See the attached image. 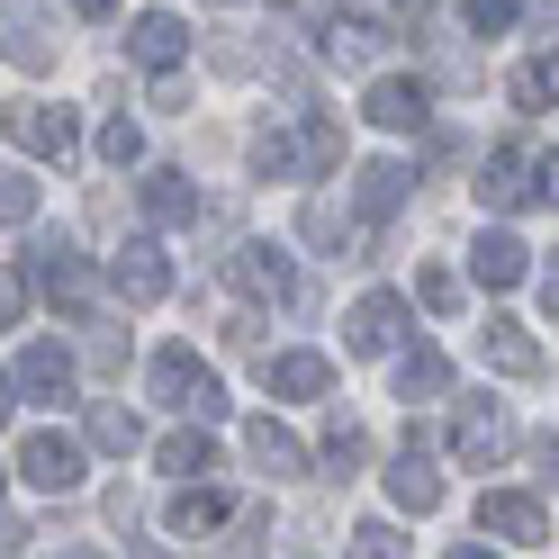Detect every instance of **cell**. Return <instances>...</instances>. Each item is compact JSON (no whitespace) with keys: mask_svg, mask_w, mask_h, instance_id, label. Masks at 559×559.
<instances>
[{"mask_svg":"<svg viewBox=\"0 0 559 559\" xmlns=\"http://www.w3.org/2000/svg\"><path fill=\"white\" fill-rule=\"evenodd\" d=\"M0 135L27 145V154H46V163H73L82 154V118L73 109H46V99H10V109H0Z\"/></svg>","mask_w":559,"mask_h":559,"instance_id":"6da1fadb","label":"cell"},{"mask_svg":"<svg viewBox=\"0 0 559 559\" xmlns=\"http://www.w3.org/2000/svg\"><path fill=\"white\" fill-rule=\"evenodd\" d=\"M154 397H163V406L207 415V425H226V389L199 370V353H190V343H163V353H154Z\"/></svg>","mask_w":559,"mask_h":559,"instance_id":"7a4b0ae2","label":"cell"},{"mask_svg":"<svg viewBox=\"0 0 559 559\" xmlns=\"http://www.w3.org/2000/svg\"><path fill=\"white\" fill-rule=\"evenodd\" d=\"M27 280H37V298H55L63 317H91V262H82L63 235H37V253H27Z\"/></svg>","mask_w":559,"mask_h":559,"instance_id":"3957f363","label":"cell"},{"mask_svg":"<svg viewBox=\"0 0 559 559\" xmlns=\"http://www.w3.org/2000/svg\"><path fill=\"white\" fill-rule=\"evenodd\" d=\"M82 469H91V461H82V442H73V433H27V442H19V478H27V487H46V497H73Z\"/></svg>","mask_w":559,"mask_h":559,"instance_id":"277c9868","label":"cell"},{"mask_svg":"<svg viewBox=\"0 0 559 559\" xmlns=\"http://www.w3.org/2000/svg\"><path fill=\"white\" fill-rule=\"evenodd\" d=\"M109 289H118L127 307H154V298L171 289V271H163V243H145V235H135V243H118V262H109Z\"/></svg>","mask_w":559,"mask_h":559,"instance_id":"5b68a950","label":"cell"},{"mask_svg":"<svg viewBox=\"0 0 559 559\" xmlns=\"http://www.w3.org/2000/svg\"><path fill=\"white\" fill-rule=\"evenodd\" d=\"M235 280L253 298H271V307H298V271H289L280 243H235Z\"/></svg>","mask_w":559,"mask_h":559,"instance_id":"8992f818","label":"cell"},{"mask_svg":"<svg viewBox=\"0 0 559 559\" xmlns=\"http://www.w3.org/2000/svg\"><path fill=\"white\" fill-rule=\"evenodd\" d=\"M10 379H19V397H37V406H55V397H73V353H63V343H27Z\"/></svg>","mask_w":559,"mask_h":559,"instance_id":"52a82bcc","label":"cell"},{"mask_svg":"<svg viewBox=\"0 0 559 559\" xmlns=\"http://www.w3.org/2000/svg\"><path fill=\"white\" fill-rule=\"evenodd\" d=\"M478 533H497V542H523V550H533V542H542V497H523V487H497V497H478Z\"/></svg>","mask_w":559,"mask_h":559,"instance_id":"ba28073f","label":"cell"},{"mask_svg":"<svg viewBox=\"0 0 559 559\" xmlns=\"http://www.w3.org/2000/svg\"><path fill=\"white\" fill-rule=\"evenodd\" d=\"M343 325H353V353H397V343H406V298L370 289V298H361Z\"/></svg>","mask_w":559,"mask_h":559,"instance_id":"9c48e42d","label":"cell"},{"mask_svg":"<svg viewBox=\"0 0 559 559\" xmlns=\"http://www.w3.org/2000/svg\"><path fill=\"white\" fill-rule=\"evenodd\" d=\"M506 442H514V425H506V415L487 406V397H469V406H461V425H451V451H461L469 469H487V461H497Z\"/></svg>","mask_w":559,"mask_h":559,"instance_id":"30bf717a","label":"cell"},{"mask_svg":"<svg viewBox=\"0 0 559 559\" xmlns=\"http://www.w3.org/2000/svg\"><path fill=\"white\" fill-rule=\"evenodd\" d=\"M389 497H397L406 514H433V506H442V478L425 469V433H406V451L389 461Z\"/></svg>","mask_w":559,"mask_h":559,"instance_id":"8fae6325","label":"cell"},{"mask_svg":"<svg viewBox=\"0 0 559 559\" xmlns=\"http://www.w3.org/2000/svg\"><path fill=\"white\" fill-rule=\"evenodd\" d=\"M262 389H271V397H325L334 370H325V353H271V361H262Z\"/></svg>","mask_w":559,"mask_h":559,"instance_id":"7c38bea8","label":"cell"},{"mask_svg":"<svg viewBox=\"0 0 559 559\" xmlns=\"http://www.w3.org/2000/svg\"><path fill=\"white\" fill-rule=\"evenodd\" d=\"M127 46H135V63H154V73H171V63H181V46H190V27L171 19V10H145L127 27Z\"/></svg>","mask_w":559,"mask_h":559,"instance_id":"4fadbf2b","label":"cell"},{"mask_svg":"<svg viewBox=\"0 0 559 559\" xmlns=\"http://www.w3.org/2000/svg\"><path fill=\"white\" fill-rule=\"evenodd\" d=\"M361 109H370V127H425L433 118V99H425V82H370V99H361Z\"/></svg>","mask_w":559,"mask_h":559,"instance_id":"5bb4252c","label":"cell"},{"mask_svg":"<svg viewBox=\"0 0 559 559\" xmlns=\"http://www.w3.org/2000/svg\"><path fill=\"white\" fill-rule=\"evenodd\" d=\"M478 353L497 361L506 379H533V370H542V343L523 334V325H506V317H487V325H478Z\"/></svg>","mask_w":559,"mask_h":559,"instance_id":"9a60e30c","label":"cell"},{"mask_svg":"<svg viewBox=\"0 0 559 559\" xmlns=\"http://www.w3.org/2000/svg\"><path fill=\"white\" fill-rule=\"evenodd\" d=\"M145 217H154V226H199L190 171H145Z\"/></svg>","mask_w":559,"mask_h":559,"instance_id":"2e32d148","label":"cell"},{"mask_svg":"<svg viewBox=\"0 0 559 559\" xmlns=\"http://www.w3.org/2000/svg\"><path fill=\"white\" fill-rule=\"evenodd\" d=\"M243 451H253L271 478H298V469H307V442H298L289 425H271V415H262V425H243Z\"/></svg>","mask_w":559,"mask_h":559,"instance_id":"e0dca14e","label":"cell"},{"mask_svg":"<svg viewBox=\"0 0 559 559\" xmlns=\"http://www.w3.org/2000/svg\"><path fill=\"white\" fill-rule=\"evenodd\" d=\"M406 190H415V171H406V163H370V171H361V217H397Z\"/></svg>","mask_w":559,"mask_h":559,"instance_id":"ac0fdd59","label":"cell"},{"mask_svg":"<svg viewBox=\"0 0 559 559\" xmlns=\"http://www.w3.org/2000/svg\"><path fill=\"white\" fill-rule=\"evenodd\" d=\"M226 514V497H217V487H171V506H163V523H171V533H207V523H217Z\"/></svg>","mask_w":559,"mask_h":559,"instance_id":"d6986e66","label":"cell"},{"mask_svg":"<svg viewBox=\"0 0 559 559\" xmlns=\"http://www.w3.org/2000/svg\"><path fill=\"white\" fill-rule=\"evenodd\" d=\"M469 271L487 280V289H514V280H523V243H514V235H478Z\"/></svg>","mask_w":559,"mask_h":559,"instance_id":"ffe728a7","label":"cell"},{"mask_svg":"<svg viewBox=\"0 0 559 559\" xmlns=\"http://www.w3.org/2000/svg\"><path fill=\"white\" fill-rule=\"evenodd\" d=\"M478 199H487V207H523V199H533V181H523V154H487Z\"/></svg>","mask_w":559,"mask_h":559,"instance_id":"44dd1931","label":"cell"},{"mask_svg":"<svg viewBox=\"0 0 559 559\" xmlns=\"http://www.w3.org/2000/svg\"><path fill=\"white\" fill-rule=\"evenodd\" d=\"M442 379H451V361L433 353V343H415V353L397 361V397H442Z\"/></svg>","mask_w":559,"mask_h":559,"instance_id":"7402d4cb","label":"cell"},{"mask_svg":"<svg viewBox=\"0 0 559 559\" xmlns=\"http://www.w3.org/2000/svg\"><path fill=\"white\" fill-rule=\"evenodd\" d=\"M154 461H163L171 478H199V469H217V451H207L199 433H163V442H154Z\"/></svg>","mask_w":559,"mask_h":559,"instance_id":"603a6c76","label":"cell"},{"mask_svg":"<svg viewBox=\"0 0 559 559\" xmlns=\"http://www.w3.org/2000/svg\"><path fill=\"white\" fill-rule=\"evenodd\" d=\"M91 442H99V451H135V442H145L135 406H91Z\"/></svg>","mask_w":559,"mask_h":559,"instance_id":"cb8c5ba5","label":"cell"},{"mask_svg":"<svg viewBox=\"0 0 559 559\" xmlns=\"http://www.w3.org/2000/svg\"><path fill=\"white\" fill-rule=\"evenodd\" d=\"M514 99H523V109H550V99H559V55H533V63H523V73H514Z\"/></svg>","mask_w":559,"mask_h":559,"instance_id":"d4e9b609","label":"cell"},{"mask_svg":"<svg viewBox=\"0 0 559 559\" xmlns=\"http://www.w3.org/2000/svg\"><path fill=\"white\" fill-rule=\"evenodd\" d=\"M27 217H37V181L19 163H0V226H27Z\"/></svg>","mask_w":559,"mask_h":559,"instance_id":"484cf974","label":"cell"},{"mask_svg":"<svg viewBox=\"0 0 559 559\" xmlns=\"http://www.w3.org/2000/svg\"><path fill=\"white\" fill-rule=\"evenodd\" d=\"M10 63H19V73H37V63H55V37H46L37 19H10Z\"/></svg>","mask_w":559,"mask_h":559,"instance_id":"4316f807","label":"cell"},{"mask_svg":"<svg viewBox=\"0 0 559 559\" xmlns=\"http://www.w3.org/2000/svg\"><path fill=\"white\" fill-rule=\"evenodd\" d=\"M298 145H307V171H334V163H343V127H334V118H307Z\"/></svg>","mask_w":559,"mask_h":559,"instance_id":"83f0119b","label":"cell"},{"mask_svg":"<svg viewBox=\"0 0 559 559\" xmlns=\"http://www.w3.org/2000/svg\"><path fill=\"white\" fill-rule=\"evenodd\" d=\"M415 298H425L433 317H451V307H461V280H451L442 262H425V271H415Z\"/></svg>","mask_w":559,"mask_h":559,"instance_id":"f1b7e54d","label":"cell"},{"mask_svg":"<svg viewBox=\"0 0 559 559\" xmlns=\"http://www.w3.org/2000/svg\"><path fill=\"white\" fill-rule=\"evenodd\" d=\"M99 154H109L118 171H127V163H145V135H135V118H109V127H99Z\"/></svg>","mask_w":559,"mask_h":559,"instance_id":"f546056e","label":"cell"},{"mask_svg":"<svg viewBox=\"0 0 559 559\" xmlns=\"http://www.w3.org/2000/svg\"><path fill=\"white\" fill-rule=\"evenodd\" d=\"M325 55H334V63H370V55H379V27H353V19H343L334 37H325Z\"/></svg>","mask_w":559,"mask_h":559,"instance_id":"4dcf8cb0","label":"cell"},{"mask_svg":"<svg viewBox=\"0 0 559 559\" xmlns=\"http://www.w3.org/2000/svg\"><path fill=\"white\" fill-rule=\"evenodd\" d=\"M298 226H307V243H343V207H334V199H307Z\"/></svg>","mask_w":559,"mask_h":559,"instance_id":"1f68e13d","label":"cell"},{"mask_svg":"<svg viewBox=\"0 0 559 559\" xmlns=\"http://www.w3.org/2000/svg\"><path fill=\"white\" fill-rule=\"evenodd\" d=\"M19 307H27V280H19V271H0V325H19Z\"/></svg>","mask_w":559,"mask_h":559,"instance_id":"d6a6232c","label":"cell"},{"mask_svg":"<svg viewBox=\"0 0 559 559\" xmlns=\"http://www.w3.org/2000/svg\"><path fill=\"white\" fill-rule=\"evenodd\" d=\"M469 27H514V0H469Z\"/></svg>","mask_w":559,"mask_h":559,"instance_id":"836d02e7","label":"cell"},{"mask_svg":"<svg viewBox=\"0 0 559 559\" xmlns=\"http://www.w3.org/2000/svg\"><path fill=\"white\" fill-rule=\"evenodd\" d=\"M353 550H370V559H379V550H406V542L389 533V523H361V533H353Z\"/></svg>","mask_w":559,"mask_h":559,"instance_id":"e575fe53","label":"cell"},{"mask_svg":"<svg viewBox=\"0 0 559 559\" xmlns=\"http://www.w3.org/2000/svg\"><path fill=\"white\" fill-rule=\"evenodd\" d=\"M533 461H542V478H559V433H542V442H533Z\"/></svg>","mask_w":559,"mask_h":559,"instance_id":"d590c367","label":"cell"},{"mask_svg":"<svg viewBox=\"0 0 559 559\" xmlns=\"http://www.w3.org/2000/svg\"><path fill=\"white\" fill-rule=\"evenodd\" d=\"M542 199L559 207V154H542Z\"/></svg>","mask_w":559,"mask_h":559,"instance_id":"8d00e7d4","label":"cell"},{"mask_svg":"<svg viewBox=\"0 0 559 559\" xmlns=\"http://www.w3.org/2000/svg\"><path fill=\"white\" fill-rule=\"evenodd\" d=\"M353 10H370V19H406V0H353Z\"/></svg>","mask_w":559,"mask_h":559,"instance_id":"74e56055","label":"cell"},{"mask_svg":"<svg viewBox=\"0 0 559 559\" xmlns=\"http://www.w3.org/2000/svg\"><path fill=\"white\" fill-rule=\"evenodd\" d=\"M542 307H550V317H559V262L542 271Z\"/></svg>","mask_w":559,"mask_h":559,"instance_id":"f35d334b","label":"cell"},{"mask_svg":"<svg viewBox=\"0 0 559 559\" xmlns=\"http://www.w3.org/2000/svg\"><path fill=\"white\" fill-rule=\"evenodd\" d=\"M10 406H19V379H10V370H0V425H10Z\"/></svg>","mask_w":559,"mask_h":559,"instance_id":"ab89813d","label":"cell"},{"mask_svg":"<svg viewBox=\"0 0 559 559\" xmlns=\"http://www.w3.org/2000/svg\"><path fill=\"white\" fill-rule=\"evenodd\" d=\"M73 10H82V19H118V0H73Z\"/></svg>","mask_w":559,"mask_h":559,"instance_id":"60d3db41","label":"cell"},{"mask_svg":"<svg viewBox=\"0 0 559 559\" xmlns=\"http://www.w3.org/2000/svg\"><path fill=\"white\" fill-rule=\"evenodd\" d=\"M235 10H243V0H235Z\"/></svg>","mask_w":559,"mask_h":559,"instance_id":"b9f144b4","label":"cell"}]
</instances>
